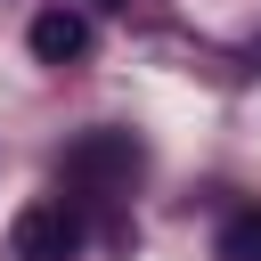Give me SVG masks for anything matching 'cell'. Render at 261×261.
Returning <instances> with one entry per match:
<instances>
[{
  "label": "cell",
  "instance_id": "1",
  "mask_svg": "<svg viewBox=\"0 0 261 261\" xmlns=\"http://www.w3.org/2000/svg\"><path fill=\"white\" fill-rule=\"evenodd\" d=\"M57 171H65V188H122L139 171V139L130 130H82Z\"/></svg>",
  "mask_w": 261,
  "mask_h": 261
},
{
  "label": "cell",
  "instance_id": "2",
  "mask_svg": "<svg viewBox=\"0 0 261 261\" xmlns=\"http://www.w3.org/2000/svg\"><path fill=\"white\" fill-rule=\"evenodd\" d=\"M8 253L16 261H73L82 253V212L73 204H24L8 220Z\"/></svg>",
  "mask_w": 261,
  "mask_h": 261
},
{
  "label": "cell",
  "instance_id": "3",
  "mask_svg": "<svg viewBox=\"0 0 261 261\" xmlns=\"http://www.w3.org/2000/svg\"><path fill=\"white\" fill-rule=\"evenodd\" d=\"M24 49H33L41 65H73V57H90V16L57 0V8H41V16L24 24Z\"/></svg>",
  "mask_w": 261,
  "mask_h": 261
},
{
  "label": "cell",
  "instance_id": "4",
  "mask_svg": "<svg viewBox=\"0 0 261 261\" xmlns=\"http://www.w3.org/2000/svg\"><path fill=\"white\" fill-rule=\"evenodd\" d=\"M212 253H220V261H261V212H237Z\"/></svg>",
  "mask_w": 261,
  "mask_h": 261
}]
</instances>
